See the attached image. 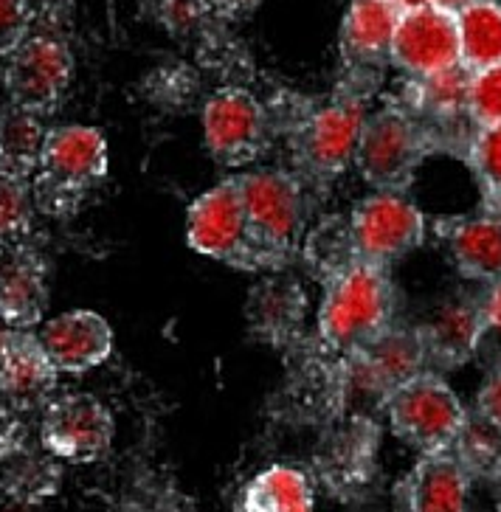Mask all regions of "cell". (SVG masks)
Here are the masks:
<instances>
[{
    "label": "cell",
    "instance_id": "obj_28",
    "mask_svg": "<svg viewBox=\"0 0 501 512\" xmlns=\"http://www.w3.org/2000/svg\"><path fill=\"white\" fill-rule=\"evenodd\" d=\"M451 451L465 465L471 479H499L501 476V431L482 417L476 420L468 417Z\"/></svg>",
    "mask_w": 501,
    "mask_h": 512
},
{
    "label": "cell",
    "instance_id": "obj_16",
    "mask_svg": "<svg viewBox=\"0 0 501 512\" xmlns=\"http://www.w3.org/2000/svg\"><path fill=\"white\" fill-rule=\"evenodd\" d=\"M48 307V265L43 254L17 242L0 248V321L15 330L37 327Z\"/></svg>",
    "mask_w": 501,
    "mask_h": 512
},
{
    "label": "cell",
    "instance_id": "obj_26",
    "mask_svg": "<svg viewBox=\"0 0 501 512\" xmlns=\"http://www.w3.org/2000/svg\"><path fill=\"white\" fill-rule=\"evenodd\" d=\"M48 130L43 127V116L9 105L0 113V155L3 169L15 172L20 178H29L40 166L43 144Z\"/></svg>",
    "mask_w": 501,
    "mask_h": 512
},
{
    "label": "cell",
    "instance_id": "obj_33",
    "mask_svg": "<svg viewBox=\"0 0 501 512\" xmlns=\"http://www.w3.org/2000/svg\"><path fill=\"white\" fill-rule=\"evenodd\" d=\"M20 414H23L20 408L0 400V456L29 445V425Z\"/></svg>",
    "mask_w": 501,
    "mask_h": 512
},
{
    "label": "cell",
    "instance_id": "obj_19",
    "mask_svg": "<svg viewBox=\"0 0 501 512\" xmlns=\"http://www.w3.org/2000/svg\"><path fill=\"white\" fill-rule=\"evenodd\" d=\"M307 296L296 282L274 276L248 293L245 318L248 330L271 347H293L304 330Z\"/></svg>",
    "mask_w": 501,
    "mask_h": 512
},
{
    "label": "cell",
    "instance_id": "obj_38",
    "mask_svg": "<svg viewBox=\"0 0 501 512\" xmlns=\"http://www.w3.org/2000/svg\"><path fill=\"white\" fill-rule=\"evenodd\" d=\"M31 510V504H17V510H12V512H29Z\"/></svg>",
    "mask_w": 501,
    "mask_h": 512
},
{
    "label": "cell",
    "instance_id": "obj_9",
    "mask_svg": "<svg viewBox=\"0 0 501 512\" xmlns=\"http://www.w3.org/2000/svg\"><path fill=\"white\" fill-rule=\"evenodd\" d=\"M116 437V420L93 394H62L43 406L40 445L60 462L91 465L107 456Z\"/></svg>",
    "mask_w": 501,
    "mask_h": 512
},
{
    "label": "cell",
    "instance_id": "obj_29",
    "mask_svg": "<svg viewBox=\"0 0 501 512\" xmlns=\"http://www.w3.org/2000/svg\"><path fill=\"white\" fill-rule=\"evenodd\" d=\"M34 211L37 209L29 178L0 169V248L17 245L29 237Z\"/></svg>",
    "mask_w": 501,
    "mask_h": 512
},
{
    "label": "cell",
    "instance_id": "obj_40",
    "mask_svg": "<svg viewBox=\"0 0 501 512\" xmlns=\"http://www.w3.org/2000/svg\"><path fill=\"white\" fill-rule=\"evenodd\" d=\"M0 169H3V155H0Z\"/></svg>",
    "mask_w": 501,
    "mask_h": 512
},
{
    "label": "cell",
    "instance_id": "obj_27",
    "mask_svg": "<svg viewBox=\"0 0 501 512\" xmlns=\"http://www.w3.org/2000/svg\"><path fill=\"white\" fill-rule=\"evenodd\" d=\"M304 259L324 285L338 273L352 268L355 262H361L352 245L350 220H341V217L324 220L304 242Z\"/></svg>",
    "mask_w": 501,
    "mask_h": 512
},
{
    "label": "cell",
    "instance_id": "obj_8",
    "mask_svg": "<svg viewBox=\"0 0 501 512\" xmlns=\"http://www.w3.org/2000/svg\"><path fill=\"white\" fill-rule=\"evenodd\" d=\"M203 141L226 169L254 164L271 144V116L254 93L217 91L203 107Z\"/></svg>",
    "mask_w": 501,
    "mask_h": 512
},
{
    "label": "cell",
    "instance_id": "obj_7",
    "mask_svg": "<svg viewBox=\"0 0 501 512\" xmlns=\"http://www.w3.org/2000/svg\"><path fill=\"white\" fill-rule=\"evenodd\" d=\"M355 254L364 262L389 268L426 240V214L403 192H375L355 203L347 217Z\"/></svg>",
    "mask_w": 501,
    "mask_h": 512
},
{
    "label": "cell",
    "instance_id": "obj_15",
    "mask_svg": "<svg viewBox=\"0 0 501 512\" xmlns=\"http://www.w3.org/2000/svg\"><path fill=\"white\" fill-rule=\"evenodd\" d=\"M60 369L51 363L40 338L9 327L0 338V394L20 411L43 408L57 389Z\"/></svg>",
    "mask_w": 501,
    "mask_h": 512
},
{
    "label": "cell",
    "instance_id": "obj_31",
    "mask_svg": "<svg viewBox=\"0 0 501 512\" xmlns=\"http://www.w3.org/2000/svg\"><path fill=\"white\" fill-rule=\"evenodd\" d=\"M468 116H471L473 127L501 124V62L471 71Z\"/></svg>",
    "mask_w": 501,
    "mask_h": 512
},
{
    "label": "cell",
    "instance_id": "obj_20",
    "mask_svg": "<svg viewBox=\"0 0 501 512\" xmlns=\"http://www.w3.org/2000/svg\"><path fill=\"white\" fill-rule=\"evenodd\" d=\"M440 234L451 259L465 279L473 282H499L501 279V214L479 217H451L440 223Z\"/></svg>",
    "mask_w": 501,
    "mask_h": 512
},
{
    "label": "cell",
    "instance_id": "obj_22",
    "mask_svg": "<svg viewBox=\"0 0 501 512\" xmlns=\"http://www.w3.org/2000/svg\"><path fill=\"white\" fill-rule=\"evenodd\" d=\"M400 17L403 12L392 0H352L341 26V48L347 60L369 65L389 57Z\"/></svg>",
    "mask_w": 501,
    "mask_h": 512
},
{
    "label": "cell",
    "instance_id": "obj_14",
    "mask_svg": "<svg viewBox=\"0 0 501 512\" xmlns=\"http://www.w3.org/2000/svg\"><path fill=\"white\" fill-rule=\"evenodd\" d=\"M471 476L456 453H420L417 465L397 482L395 512H468Z\"/></svg>",
    "mask_w": 501,
    "mask_h": 512
},
{
    "label": "cell",
    "instance_id": "obj_12",
    "mask_svg": "<svg viewBox=\"0 0 501 512\" xmlns=\"http://www.w3.org/2000/svg\"><path fill=\"white\" fill-rule=\"evenodd\" d=\"M71 51L57 37H26L9 54L3 82L9 102L37 116H46L71 85Z\"/></svg>",
    "mask_w": 501,
    "mask_h": 512
},
{
    "label": "cell",
    "instance_id": "obj_4",
    "mask_svg": "<svg viewBox=\"0 0 501 512\" xmlns=\"http://www.w3.org/2000/svg\"><path fill=\"white\" fill-rule=\"evenodd\" d=\"M366 121V93L341 91L327 105L293 124L290 158L302 183L327 186L355 161V147Z\"/></svg>",
    "mask_w": 501,
    "mask_h": 512
},
{
    "label": "cell",
    "instance_id": "obj_11",
    "mask_svg": "<svg viewBox=\"0 0 501 512\" xmlns=\"http://www.w3.org/2000/svg\"><path fill=\"white\" fill-rule=\"evenodd\" d=\"M341 369L352 389L386 400L403 383H409L411 377L428 369L420 330L392 324L372 341H366L364 347L341 358Z\"/></svg>",
    "mask_w": 501,
    "mask_h": 512
},
{
    "label": "cell",
    "instance_id": "obj_17",
    "mask_svg": "<svg viewBox=\"0 0 501 512\" xmlns=\"http://www.w3.org/2000/svg\"><path fill=\"white\" fill-rule=\"evenodd\" d=\"M51 363L65 375H82L110 358L113 330L93 310H71L46 321L37 332Z\"/></svg>",
    "mask_w": 501,
    "mask_h": 512
},
{
    "label": "cell",
    "instance_id": "obj_1",
    "mask_svg": "<svg viewBox=\"0 0 501 512\" xmlns=\"http://www.w3.org/2000/svg\"><path fill=\"white\" fill-rule=\"evenodd\" d=\"M234 181L243 197L251 271H282L302 240L304 183L285 169L240 172Z\"/></svg>",
    "mask_w": 501,
    "mask_h": 512
},
{
    "label": "cell",
    "instance_id": "obj_25",
    "mask_svg": "<svg viewBox=\"0 0 501 512\" xmlns=\"http://www.w3.org/2000/svg\"><path fill=\"white\" fill-rule=\"evenodd\" d=\"M459 62L471 71L501 62V3L473 0L456 15Z\"/></svg>",
    "mask_w": 501,
    "mask_h": 512
},
{
    "label": "cell",
    "instance_id": "obj_3",
    "mask_svg": "<svg viewBox=\"0 0 501 512\" xmlns=\"http://www.w3.org/2000/svg\"><path fill=\"white\" fill-rule=\"evenodd\" d=\"M107 141L96 127L65 124L48 130L40 166L31 175L34 209L46 217H74L107 175Z\"/></svg>",
    "mask_w": 501,
    "mask_h": 512
},
{
    "label": "cell",
    "instance_id": "obj_18",
    "mask_svg": "<svg viewBox=\"0 0 501 512\" xmlns=\"http://www.w3.org/2000/svg\"><path fill=\"white\" fill-rule=\"evenodd\" d=\"M417 330L426 347L428 369L434 372L456 369L471 361L487 335L479 302H468V299L445 302Z\"/></svg>",
    "mask_w": 501,
    "mask_h": 512
},
{
    "label": "cell",
    "instance_id": "obj_39",
    "mask_svg": "<svg viewBox=\"0 0 501 512\" xmlns=\"http://www.w3.org/2000/svg\"><path fill=\"white\" fill-rule=\"evenodd\" d=\"M6 330H9V327H6V324H3V321H0V338H3V335H6Z\"/></svg>",
    "mask_w": 501,
    "mask_h": 512
},
{
    "label": "cell",
    "instance_id": "obj_2",
    "mask_svg": "<svg viewBox=\"0 0 501 512\" xmlns=\"http://www.w3.org/2000/svg\"><path fill=\"white\" fill-rule=\"evenodd\" d=\"M395 285L386 268L355 262L324 285L319 304V344L347 358L395 324Z\"/></svg>",
    "mask_w": 501,
    "mask_h": 512
},
{
    "label": "cell",
    "instance_id": "obj_36",
    "mask_svg": "<svg viewBox=\"0 0 501 512\" xmlns=\"http://www.w3.org/2000/svg\"><path fill=\"white\" fill-rule=\"evenodd\" d=\"M473 0H428V6H437L442 12H448V15H459L465 6H471Z\"/></svg>",
    "mask_w": 501,
    "mask_h": 512
},
{
    "label": "cell",
    "instance_id": "obj_21",
    "mask_svg": "<svg viewBox=\"0 0 501 512\" xmlns=\"http://www.w3.org/2000/svg\"><path fill=\"white\" fill-rule=\"evenodd\" d=\"M468 85H471V68L462 62H456L451 68H442L437 74L411 76L406 107L426 124L431 141L440 130H448L451 124L471 121V116H468Z\"/></svg>",
    "mask_w": 501,
    "mask_h": 512
},
{
    "label": "cell",
    "instance_id": "obj_6",
    "mask_svg": "<svg viewBox=\"0 0 501 512\" xmlns=\"http://www.w3.org/2000/svg\"><path fill=\"white\" fill-rule=\"evenodd\" d=\"M389 428L420 453L448 451L468 422V411L440 372L426 369L383 400Z\"/></svg>",
    "mask_w": 501,
    "mask_h": 512
},
{
    "label": "cell",
    "instance_id": "obj_34",
    "mask_svg": "<svg viewBox=\"0 0 501 512\" xmlns=\"http://www.w3.org/2000/svg\"><path fill=\"white\" fill-rule=\"evenodd\" d=\"M476 414L501 431V366H496L476 394Z\"/></svg>",
    "mask_w": 501,
    "mask_h": 512
},
{
    "label": "cell",
    "instance_id": "obj_35",
    "mask_svg": "<svg viewBox=\"0 0 501 512\" xmlns=\"http://www.w3.org/2000/svg\"><path fill=\"white\" fill-rule=\"evenodd\" d=\"M479 313L485 321V330L501 335V279L487 285L485 296L479 299Z\"/></svg>",
    "mask_w": 501,
    "mask_h": 512
},
{
    "label": "cell",
    "instance_id": "obj_13",
    "mask_svg": "<svg viewBox=\"0 0 501 512\" xmlns=\"http://www.w3.org/2000/svg\"><path fill=\"white\" fill-rule=\"evenodd\" d=\"M389 60L409 76L437 74L459 62V34L456 15L437 6H423L403 12L397 23Z\"/></svg>",
    "mask_w": 501,
    "mask_h": 512
},
{
    "label": "cell",
    "instance_id": "obj_32",
    "mask_svg": "<svg viewBox=\"0 0 501 512\" xmlns=\"http://www.w3.org/2000/svg\"><path fill=\"white\" fill-rule=\"evenodd\" d=\"M29 29V9L26 0H0V57H9Z\"/></svg>",
    "mask_w": 501,
    "mask_h": 512
},
{
    "label": "cell",
    "instance_id": "obj_37",
    "mask_svg": "<svg viewBox=\"0 0 501 512\" xmlns=\"http://www.w3.org/2000/svg\"><path fill=\"white\" fill-rule=\"evenodd\" d=\"M400 12H411V9H423V6H428V0H392Z\"/></svg>",
    "mask_w": 501,
    "mask_h": 512
},
{
    "label": "cell",
    "instance_id": "obj_30",
    "mask_svg": "<svg viewBox=\"0 0 501 512\" xmlns=\"http://www.w3.org/2000/svg\"><path fill=\"white\" fill-rule=\"evenodd\" d=\"M465 155L485 203L493 214H501V124L476 127Z\"/></svg>",
    "mask_w": 501,
    "mask_h": 512
},
{
    "label": "cell",
    "instance_id": "obj_10",
    "mask_svg": "<svg viewBox=\"0 0 501 512\" xmlns=\"http://www.w3.org/2000/svg\"><path fill=\"white\" fill-rule=\"evenodd\" d=\"M186 242L200 256L251 271V245L245 228V209L234 175L217 183L186 211Z\"/></svg>",
    "mask_w": 501,
    "mask_h": 512
},
{
    "label": "cell",
    "instance_id": "obj_5",
    "mask_svg": "<svg viewBox=\"0 0 501 512\" xmlns=\"http://www.w3.org/2000/svg\"><path fill=\"white\" fill-rule=\"evenodd\" d=\"M431 152V133L409 107L383 105L366 116L352 164L375 192H406Z\"/></svg>",
    "mask_w": 501,
    "mask_h": 512
},
{
    "label": "cell",
    "instance_id": "obj_24",
    "mask_svg": "<svg viewBox=\"0 0 501 512\" xmlns=\"http://www.w3.org/2000/svg\"><path fill=\"white\" fill-rule=\"evenodd\" d=\"M62 482L60 459L46 448L37 451L29 445L0 456V490L17 504H40L54 496Z\"/></svg>",
    "mask_w": 501,
    "mask_h": 512
},
{
    "label": "cell",
    "instance_id": "obj_23",
    "mask_svg": "<svg viewBox=\"0 0 501 512\" xmlns=\"http://www.w3.org/2000/svg\"><path fill=\"white\" fill-rule=\"evenodd\" d=\"M313 504V484L302 470L274 465L245 484L234 512H313Z\"/></svg>",
    "mask_w": 501,
    "mask_h": 512
}]
</instances>
